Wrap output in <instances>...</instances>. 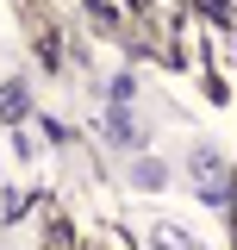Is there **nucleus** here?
Returning <instances> with one entry per match:
<instances>
[{
    "label": "nucleus",
    "mask_w": 237,
    "mask_h": 250,
    "mask_svg": "<svg viewBox=\"0 0 237 250\" xmlns=\"http://www.w3.org/2000/svg\"><path fill=\"white\" fill-rule=\"evenodd\" d=\"M131 182H138V188H162V182H169V169H162L156 156H138V163H131Z\"/></svg>",
    "instance_id": "obj_3"
},
{
    "label": "nucleus",
    "mask_w": 237,
    "mask_h": 250,
    "mask_svg": "<svg viewBox=\"0 0 237 250\" xmlns=\"http://www.w3.org/2000/svg\"><path fill=\"white\" fill-rule=\"evenodd\" d=\"M150 244H156V250H200L181 225H156V231H150Z\"/></svg>",
    "instance_id": "obj_4"
},
{
    "label": "nucleus",
    "mask_w": 237,
    "mask_h": 250,
    "mask_svg": "<svg viewBox=\"0 0 237 250\" xmlns=\"http://www.w3.org/2000/svg\"><path fill=\"white\" fill-rule=\"evenodd\" d=\"M31 113V94L19 88V82H6V88H0V119H25Z\"/></svg>",
    "instance_id": "obj_2"
},
{
    "label": "nucleus",
    "mask_w": 237,
    "mask_h": 250,
    "mask_svg": "<svg viewBox=\"0 0 237 250\" xmlns=\"http://www.w3.org/2000/svg\"><path fill=\"white\" fill-rule=\"evenodd\" d=\"M194 182H200V200H212V207L231 194V175H225V163L212 150H194Z\"/></svg>",
    "instance_id": "obj_1"
}]
</instances>
